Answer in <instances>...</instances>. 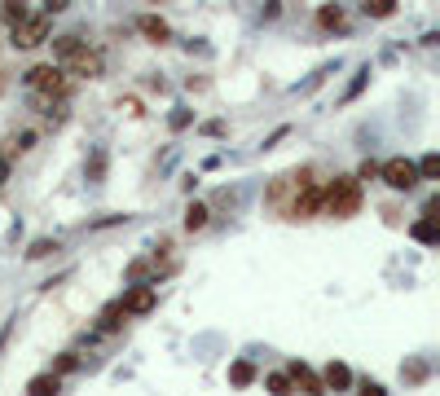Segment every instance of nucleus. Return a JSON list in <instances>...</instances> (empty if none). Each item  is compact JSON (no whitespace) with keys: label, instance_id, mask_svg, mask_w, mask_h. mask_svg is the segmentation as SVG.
<instances>
[{"label":"nucleus","instance_id":"26","mask_svg":"<svg viewBox=\"0 0 440 396\" xmlns=\"http://www.w3.org/2000/svg\"><path fill=\"white\" fill-rule=\"evenodd\" d=\"M190 119H194L190 111H176V115H172V128H176V132H180V128H190Z\"/></svg>","mask_w":440,"mask_h":396},{"label":"nucleus","instance_id":"11","mask_svg":"<svg viewBox=\"0 0 440 396\" xmlns=\"http://www.w3.org/2000/svg\"><path fill=\"white\" fill-rule=\"evenodd\" d=\"M58 387H62V375H53V370H48V375H36V379L27 383V392H31V396H53Z\"/></svg>","mask_w":440,"mask_h":396},{"label":"nucleus","instance_id":"6","mask_svg":"<svg viewBox=\"0 0 440 396\" xmlns=\"http://www.w3.org/2000/svg\"><path fill=\"white\" fill-rule=\"evenodd\" d=\"M317 211H322V185L308 181V185H300V190H295V203L287 207V216H291V220H308V216H317Z\"/></svg>","mask_w":440,"mask_h":396},{"label":"nucleus","instance_id":"5","mask_svg":"<svg viewBox=\"0 0 440 396\" xmlns=\"http://www.w3.org/2000/svg\"><path fill=\"white\" fill-rule=\"evenodd\" d=\"M66 66L80 75V79H101V71H106V58H101V49H88V44H80L66 58Z\"/></svg>","mask_w":440,"mask_h":396},{"label":"nucleus","instance_id":"19","mask_svg":"<svg viewBox=\"0 0 440 396\" xmlns=\"http://www.w3.org/2000/svg\"><path fill=\"white\" fill-rule=\"evenodd\" d=\"M119 317H128V313H123V304L115 300V304H111L106 313H101V322H97V326H101V330H119V326H123V322H119Z\"/></svg>","mask_w":440,"mask_h":396},{"label":"nucleus","instance_id":"2","mask_svg":"<svg viewBox=\"0 0 440 396\" xmlns=\"http://www.w3.org/2000/svg\"><path fill=\"white\" fill-rule=\"evenodd\" d=\"M27 84H31L36 93H44V97H66V93H71V79H66V71H62L58 62L31 66V71H27Z\"/></svg>","mask_w":440,"mask_h":396},{"label":"nucleus","instance_id":"8","mask_svg":"<svg viewBox=\"0 0 440 396\" xmlns=\"http://www.w3.org/2000/svg\"><path fill=\"white\" fill-rule=\"evenodd\" d=\"M137 31H141L150 44H168V40H172V26H168L159 14H141V18H137Z\"/></svg>","mask_w":440,"mask_h":396},{"label":"nucleus","instance_id":"1","mask_svg":"<svg viewBox=\"0 0 440 396\" xmlns=\"http://www.w3.org/2000/svg\"><path fill=\"white\" fill-rule=\"evenodd\" d=\"M322 211L334 220H348L361 211V181L357 176H334L326 190H322Z\"/></svg>","mask_w":440,"mask_h":396},{"label":"nucleus","instance_id":"13","mask_svg":"<svg viewBox=\"0 0 440 396\" xmlns=\"http://www.w3.org/2000/svg\"><path fill=\"white\" fill-rule=\"evenodd\" d=\"M317 22L326 26V31H344V22H348V18H344V9H339V5H322V9H317Z\"/></svg>","mask_w":440,"mask_h":396},{"label":"nucleus","instance_id":"3","mask_svg":"<svg viewBox=\"0 0 440 396\" xmlns=\"http://www.w3.org/2000/svg\"><path fill=\"white\" fill-rule=\"evenodd\" d=\"M48 31H53V14H40V18H22L14 26V49H40L48 40Z\"/></svg>","mask_w":440,"mask_h":396},{"label":"nucleus","instance_id":"4","mask_svg":"<svg viewBox=\"0 0 440 396\" xmlns=\"http://www.w3.org/2000/svg\"><path fill=\"white\" fill-rule=\"evenodd\" d=\"M379 176H383L387 190H401V194H409L414 185L423 181V176H419V163H409V158H387V163L379 168Z\"/></svg>","mask_w":440,"mask_h":396},{"label":"nucleus","instance_id":"23","mask_svg":"<svg viewBox=\"0 0 440 396\" xmlns=\"http://www.w3.org/2000/svg\"><path fill=\"white\" fill-rule=\"evenodd\" d=\"M145 278H150V264H145V260L128 264V282H145Z\"/></svg>","mask_w":440,"mask_h":396},{"label":"nucleus","instance_id":"15","mask_svg":"<svg viewBox=\"0 0 440 396\" xmlns=\"http://www.w3.org/2000/svg\"><path fill=\"white\" fill-rule=\"evenodd\" d=\"M207 216H212V211H207L203 203H190V207H185V229H190V233L207 229Z\"/></svg>","mask_w":440,"mask_h":396},{"label":"nucleus","instance_id":"9","mask_svg":"<svg viewBox=\"0 0 440 396\" xmlns=\"http://www.w3.org/2000/svg\"><path fill=\"white\" fill-rule=\"evenodd\" d=\"M287 379H291V387H295V392H308V396H313V392H326V387H322V375H313V370L300 365V361L287 370Z\"/></svg>","mask_w":440,"mask_h":396},{"label":"nucleus","instance_id":"10","mask_svg":"<svg viewBox=\"0 0 440 396\" xmlns=\"http://www.w3.org/2000/svg\"><path fill=\"white\" fill-rule=\"evenodd\" d=\"M322 387H334V392L352 387V370H348L344 361H330V365H326V375H322Z\"/></svg>","mask_w":440,"mask_h":396},{"label":"nucleus","instance_id":"14","mask_svg":"<svg viewBox=\"0 0 440 396\" xmlns=\"http://www.w3.org/2000/svg\"><path fill=\"white\" fill-rule=\"evenodd\" d=\"M80 44H88V40H84V36H75V31L58 36V40H53V58H62V62H66V58H71V53L80 49Z\"/></svg>","mask_w":440,"mask_h":396},{"label":"nucleus","instance_id":"16","mask_svg":"<svg viewBox=\"0 0 440 396\" xmlns=\"http://www.w3.org/2000/svg\"><path fill=\"white\" fill-rule=\"evenodd\" d=\"M414 238H419V243H427V247H431V243H440V229H436V220H431V216H423L419 225H414Z\"/></svg>","mask_w":440,"mask_h":396},{"label":"nucleus","instance_id":"30","mask_svg":"<svg viewBox=\"0 0 440 396\" xmlns=\"http://www.w3.org/2000/svg\"><path fill=\"white\" fill-rule=\"evenodd\" d=\"M9 181V158H5V163H0V185H5Z\"/></svg>","mask_w":440,"mask_h":396},{"label":"nucleus","instance_id":"12","mask_svg":"<svg viewBox=\"0 0 440 396\" xmlns=\"http://www.w3.org/2000/svg\"><path fill=\"white\" fill-rule=\"evenodd\" d=\"M0 18H5L9 26H18L22 18H31V5L27 0H5V5H0Z\"/></svg>","mask_w":440,"mask_h":396},{"label":"nucleus","instance_id":"7","mask_svg":"<svg viewBox=\"0 0 440 396\" xmlns=\"http://www.w3.org/2000/svg\"><path fill=\"white\" fill-rule=\"evenodd\" d=\"M119 304H123V313H137V317H141V313H150L154 304H159V290H154L150 282H137L133 290H123Z\"/></svg>","mask_w":440,"mask_h":396},{"label":"nucleus","instance_id":"17","mask_svg":"<svg viewBox=\"0 0 440 396\" xmlns=\"http://www.w3.org/2000/svg\"><path fill=\"white\" fill-rule=\"evenodd\" d=\"M58 251V238H36V243L27 247V260H44V255H53Z\"/></svg>","mask_w":440,"mask_h":396},{"label":"nucleus","instance_id":"20","mask_svg":"<svg viewBox=\"0 0 440 396\" xmlns=\"http://www.w3.org/2000/svg\"><path fill=\"white\" fill-rule=\"evenodd\" d=\"M366 14L370 18H392L396 14V0H366Z\"/></svg>","mask_w":440,"mask_h":396},{"label":"nucleus","instance_id":"24","mask_svg":"<svg viewBox=\"0 0 440 396\" xmlns=\"http://www.w3.org/2000/svg\"><path fill=\"white\" fill-rule=\"evenodd\" d=\"M75 365H80V361H75V352H62V357H58V370H53V375H71Z\"/></svg>","mask_w":440,"mask_h":396},{"label":"nucleus","instance_id":"29","mask_svg":"<svg viewBox=\"0 0 440 396\" xmlns=\"http://www.w3.org/2000/svg\"><path fill=\"white\" fill-rule=\"evenodd\" d=\"M14 146H18V150H31V146H36V132H22V137H18Z\"/></svg>","mask_w":440,"mask_h":396},{"label":"nucleus","instance_id":"22","mask_svg":"<svg viewBox=\"0 0 440 396\" xmlns=\"http://www.w3.org/2000/svg\"><path fill=\"white\" fill-rule=\"evenodd\" d=\"M265 387L282 396V392H291V379H287V375H282V370H277V375H269V379H265Z\"/></svg>","mask_w":440,"mask_h":396},{"label":"nucleus","instance_id":"28","mask_svg":"<svg viewBox=\"0 0 440 396\" xmlns=\"http://www.w3.org/2000/svg\"><path fill=\"white\" fill-rule=\"evenodd\" d=\"M62 9H71V0H44V14H62Z\"/></svg>","mask_w":440,"mask_h":396},{"label":"nucleus","instance_id":"21","mask_svg":"<svg viewBox=\"0 0 440 396\" xmlns=\"http://www.w3.org/2000/svg\"><path fill=\"white\" fill-rule=\"evenodd\" d=\"M419 176H427V181H436V176H440V154H423Z\"/></svg>","mask_w":440,"mask_h":396},{"label":"nucleus","instance_id":"18","mask_svg":"<svg viewBox=\"0 0 440 396\" xmlns=\"http://www.w3.org/2000/svg\"><path fill=\"white\" fill-rule=\"evenodd\" d=\"M229 383H238V387L255 383V365H251V361H238L234 370H229Z\"/></svg>","mask_w":440,"mask_h":396},{"label":"nucleus","instance_id":"25","mask_svg":"<svg viewBox=\"0 0 440 396\" xmlns=\"http://www.w3.org/2000/svg\"><path fill=\"white\" fill-rule=\"evenodd\" d=\"M374 176H379V163H374V158H366L361 172H357V181H374Z\"/></svg>","mask_w":440,"mask_h":396},{"label":"nucleus","instance_id":"27","mask_svg":"<svg viewBox=\"0 0 440 396\" xmlns=\"http://www.w3.org/2000/svg\"><path fill=\"white\" fill-rule=\"evenodd\" d=\"M119 111H128V115H141V101H137V97H123V101H119Z\"/></svg>","mask_w":440,"mask_h":396}]
</instances>
